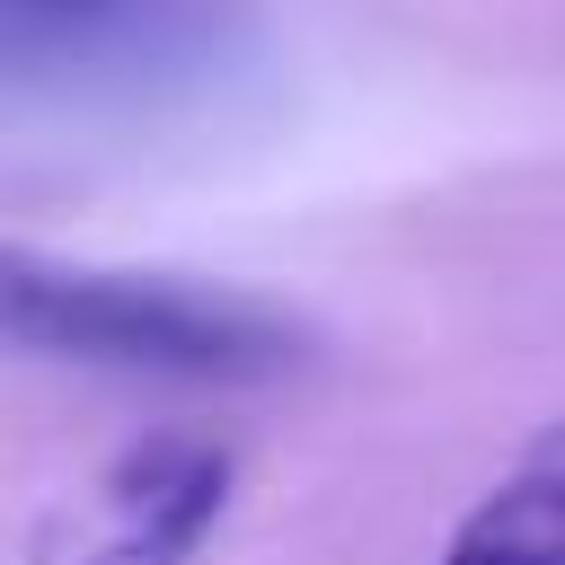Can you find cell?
I'll return each instance as SVG.
<instances>
[{
    "mask_svg": "<svg viewBox=\"0 0 565 565\" xmlns=\"http://www.w3.org/2000/svg\"><path fill=\"white\" fill-rule=\"evenodd\" d=\"M9 335L26 353L62 362H106V371H159V380H274L300 362V327L238 300V291H194L159 274H44L9 265L0 282Z\"/></svg>",
    "mask_w": 565,
    "mask_h": 565,
    "instance_id": "obj_1",
    "label": "cell"
},
{
    "mask_svg": "<svg viewBox=\"0 0 565 565\" xmlns=\"http://www.w3.org/2000/svg\"><path fill=\"white\" fill-rule=\"evenodd\" d=\"M230 503V450L168 433L150 450H124L97 477V512L71 547V565H185L194 539Z\"/></svg>",
    "mask_w": 565,
    "mask_h": 565,
    "instance_id": "obj_2",
    "label": "cell"
},
{
    "mask_svg": "<svg viewBox=\"0 0 565 565\" xmlns=\"http://www.w3.org/2000/svg\"><path fill=\"white\" fill-rule=\"evenodd\" d=\"M441 565H565V468H539L486 494L441 547Z\"/></svg>",
    "mask_w": 565,
    "mask_h": 565,
    "instance_id": "obj_3",
    "label": "cell"
}]
</instances>
